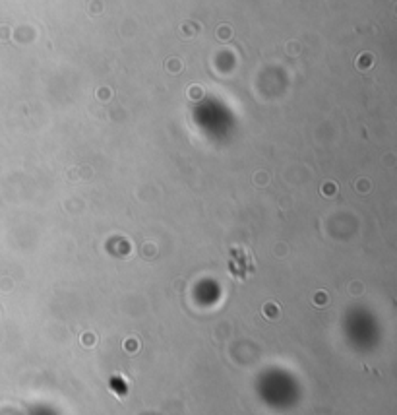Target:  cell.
Returning a JSON list of instances; mask_svg holds the SVG:
<instances>
[{
    "label": "cell",
    "instance_id": "obj_1",
    "mask_svg": "<svg viewBox=\"0 0 397 415\" xmlns=\"http://www.w3.org/2000/svg\"><path fill=\"white\" fill-rule=\"evenodd\" d=\"M190 97L192 99H200L201 97V89L200 87H190Z\"/></svg>",
    "mask_w": 397,
    "mask_h": 415
},
{
    "label": "cell",
    "instance_id": "obj_2",
    "mask_svg": "<svg viewBox=\"0 0 397 415\" xmlns=\"http://www.w3.org/2000/svg\"><path fill=\"white\" fill-rule=\"evenodd\" d=\"M109 95H110L109 89H99V97H101V101H109Z\"/></svg>",
    "mask_w": 397,
    "mask_h": 415
}]
</instances>
